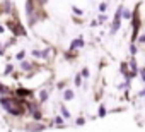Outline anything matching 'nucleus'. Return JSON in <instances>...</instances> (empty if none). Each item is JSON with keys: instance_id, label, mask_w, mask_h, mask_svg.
<instances>
[{"instance_id": "obj_38", "label": "nucleus", "mask_w": 145, "mask_h": 132, "mask_svg": "<svg viewBox=\"0 0 145 132\" xmlns=\"http://www.w3.org/2000/svg\"><path fill=\"white\" fill-rule=\"evenodd\" d=\"M4 31H5V28H4L2 24H0V33H4Z\"/></svg>"}, {"instance_id": "obj_24", "label": "nucleus", "mask_w": 145, "mask_h": 132, "mask_svg": "<svg viewBox=\"0 0 145 132\" xmlns=\"http://www.w3.org/2000/svg\"><path fill=\"white\" fill-rule=\"evenodd\" d=\"M131 19V9H123V21H130Z\"/></svg>"}, {"instance_id": "obj_7", "label": "nucleus", "mask_w": 145, "mask_h": 132, "mask_svg": "<svg viewBox=\"0 0 145 132\" xmlns=\"http://www.w3.org/2000/svg\"><path fill=\"white\" fill-rule=\"evenodd\" d=\"M61 100L63 101H72V100H75V91L72 89V88H65L61 91Z\"/></svg>"}, {"instance_id": "obj_27", "label": "nucleus", "mask_w": 145, "mask_h": 132, "mask_svg": "<svg viewBox=\"0 0 145 132\" xmlns=\"http://www.w3.org/2000/svg\"><path fill=\"white\" fill-rule=\"evenodd\" d=\"M68 50H72V51H77L79 50V45H77V38H74L70 41V46H68Z\"/></svg>"}, {"instance_id": "obj_28", "label": "nucleus", "mask_w": 145, "mask_h": 132, "mask_svg": "<svg viewBox=\"0 0 145 132\" xmlns=\"http://www.w3.org/2000/svg\"><path fill=\"white\" fill-rule=\"evenodd\" d=\"M77 45H79V50H82V48L86 46V40H84V36H82V34H79V36H77Z\"/></svg>"}, {"instance_id": "obj_13", "label": "nucleus", "mask_w": 145, "mask_h": 132, "mask_svg": "<svg viewBox=\"0 0 145 132\" xmlns=\"http://www.w3.org/2000/svg\"><path fill=\"white\" fill-rule=\"evenodd\" d=\"M106 115H108L106 105H104V103H99V106H97V118H104Z\"/></svg>"}, {"instance_id": "obj_4", "label": "nucleus", "mask_w": 145, "mask_h": 132, "mask_svg": "<svg viewBox=\"0 0 145 132\" xmlns=\"http://www.w3.org/2000/svg\"><path fill=\"white\" fill-rule=\"evenodd\" d=\"M14 94H16L17 98H24V100H34L36 91L31 89V88H26V86H17V88L14 89Z\"/></svg>"}, {"instance_id": "obj_23", "label": "nucleus", "mask_w": 145, "mask_h": 132, "mask_svg": "<svg viewBox=\"0 0 145 132\" xmlns=\"http://www.w3.org/2000/svg\"><path fill=\"white\" fill-rule=\"evenodd\" d=\"M70 9H72V14H75V16H84V11L80 9V7H77V5H70Z\"/></svg>"}, {"instance_id": "obj_31", "label": "nucleus", "mask_w": 145, "mask_h": 132, "mask_svg": "<svg viewBox=\"0 0 145 132\" xmlns=\"http://www.w3.org/2000/svg\"><path fill=\"white\" fill-rule=\"evenodd\" d=\"M128 88H131V84H128L126 81H125V82H120V84H116V89H118V91H123V89H128Z\"/></svg>"}, {"instance_id": "obj_2", "label": "nucleus", "mask_w": 145, "mask_h": 132, "mask_svg": "<svg viewBox=\"0 0 145 132\" xmlns=\"http://www.w3.org/2000/svg\"><path fill=\"white\" fill-rule=\"evenodd\" d=\"M5 26H7V29H9L16 38H19V36L27 38V36H29V34H27V29L22 26V22H19L17 16H16V19H7V21H5Z\"/></svg>"}, {"instance_id": "obj_6", "label": "nucleus", "mask_w": 145, "mask_h": 132, "mask_svg": "<svg viewBox=\"0 0 145 132\" xmlns=\"http://www.w3.org/2000/svg\"><path fill=\"white\" fill-rule=\"evenodd\" d=\"M50 94H51V89L50 88H43L38 91V103L39 105H44L48 100H50Z\"/></svg>"}, {"instance_id": "obj_11", "label": "nucleus", "mask_w": 145, "mask_h": 132, "mask_svg": "<svg viewBox=\"0 0 145 132\" xmlns=\"http://www.w3.org/2000/svg\"><path fill=\"white\" fill-rule=\"evenodd\" d=\"M77 57H79V51H72V50H67V51H63V58H65V60H68V62L75 60Z\"/></svg>"}, {"instance_id": "obj_18", "label": "nucleus", "mask_w": 145, "mask_h": 132, "mask_svg": "<svg viewBox=\"0 0 145 132\" xmlns=\"http://www.w3.org/2000/svg\"><path fill=\"white\" fill-rule=\"evenodd\" d=\"M86 122H87V118L80 115V117H77V118H75L74 125H75V127H84V125H86Z\"/></svg>"}, {"instance_id": "obj_12", "label": "nucleus", "mask_w": 145, "mask_h": 132, "mask_svg": "<svg viewBox=\"0 0 145 132\" xmlns=\"http://www.w3.org/2000/svg\"><path fill=\"white\" fill-rule=\"evenodd\" d=\"M10 94H14V91L9 86H5V84L0 82V96H10Z\"/></svg>"}, {"instance_id": "obj_25", "label": "nucleus", "mask_w": 145, "mask_h": 132, "mask_svg": "<svg viewBox=\"0 0 145 132\" xmlns=\"http://www.w3.org/2000/svg\"><path fill=\"white\" fill-rule=\"evenodd\" d=\"M67 84H68V81H67V79L58 81V82H56V89H58V91H63V89L67 88Z\"/></svg>"}, {"instance_id": "obj_5", "label": "nucleus", "mask_w": 145, "mask_h": 132, "mask_svg": "<svg viewBox=\"0 0 145 132\" xmlns=\"http://www.w3.org/2000/svg\"><path fill=\"white\" fill-rule=\"evenodd\" d=\"M48 129V123L44 122H36V120H31L24 125V130L26 132H44Z\"/></svg>"}, {"instance_id": "obj_16", "label": "nucleus", "mask_w": 145, "mask_h": 132, "mask_svg": "<svg viewBox=\"0 0 145 132\" xmlns=\"http://www.w3.org/2000/svg\"><path fill=\"white\" fill-rule=\"evenodd\" d=\"M128 71H130V65H128V62H126V60H123V62L120 63V74H121V76H125Z\"/></svg>"}, {"instance_id": "obj_20", "label": "nucleus", "mask_w": 145, "mask_h": 132, "mask_svg": "<svg viewBox=\"0 0 145 132\" xmlns=\"http://www.w3.org/2000/svg\"><path fill=\"white\" fill-rule=\"evenodd\" d=\"M97 21H99V26H104L106 22H109V17H108L106 14H101V12H99V16H97Z\"/></svg>"}, {"instance_id": "obj_19", "label": "nucleus", "mask_w": 145, "mask_h": 132, "mask_svg": "<svg viewBox=\"0 0 145 132\" xmlns=\"http://www.w3.org/2000/svg\"><path fill=\"white\" fill-rule=\"evenodd\" d=\"M14 71H16V65H14V63H7L5 69H4V76H9V74H12Z\"/></svg>"}, {"instance_id": "obj_3", "label": "nucleus", "mask_w": 145, "mask_h": 132, "mask_svg": "<svg viewBox=\"0 0 145 132\" xmlns=\"http://www.w3.org/2000/svg\"><path fill=\"white\" fill-rule=\"evenodd\" d=\"M123 9L125 5L120 4L118 9L114 11V16H113V21L109 22V36H114L120 29H121V22H123Z\"/></svg>"}, {"instance_id": "obj_32", "label": "nucleus", "mask_w": 145, "mask_h": 132, "mask_svg": "<svg viewBox=\"0 0 145 132\" xmlns=\"http://www.w3.org/2000/svg\"><path fill=\"white\" fill-rule=\"evenodd\" d=\"M31 55H33L34 58H43V51H41V50H38V48L31 50Z\"/></svg>"}, {"instance_id": "obj_14", "label": "nucleus", "mask_w": 145, "mask_h": 132, "mask_svg": "<svg viewBox=\"0 0 145 132\" xmlns=\"http://www.w3.org/2000/svg\"><path fill=\"white\" fill-rule=\"evenodd\" d=\"M60 115H61L65 120H67V118H72V113H70V110H68V108H67V105H63V103L60 105Z\"/></svg>"}, {"instance_id": "obj_34", "label": "nucleus", "mask_w": 145, "mask_h": 132, "mask_svg": "<svg viewBox=\"0 0 145 132\" xmlns=\"http://www.w3.org/2000/svg\"><path fill=\"white\" fill-rule=\"evenodd\" d=\"M138 76H140V81L145 84V67H140V71H138Z\"/></svg>"}, {"instance_id": "obj_37", "label": "nucleus", "mask_w": 145, "mask_h": 132, "mask_svg": "<svg viewBox=\"0 0 145 132\" xmlns=\"http://www.w3.org/2000/svg\"><path fill=\"white\" fill-rule=\"evenodd\" d=\"M138 98H145V88L138 91Z\"/></svg>"}, {"instance_id": "obj_1", "label": "nucleus", "mask_w": 145, "mask_h": 132, "mask_svg": "<svg viewBox=\"0 0 145 132\" xmlns=\"http://www.w3.org/2000/svg\"><path fill=\"white\" fill-rule=\"evenodd\" d=\"M140 7L142 2H137L133 11H131V19H130V26H131V36H130V43H137V38L140 36V29H142V16H140Z\"/></svg>"}, {"instance_id": "obj_17", "label": "nucleus", "mask_w": 145, "mask_h": 132, "mask_svg": "<svg viewBox=\"0 0 145 132\" xmlns=\"http://www.w3.org/2000/svg\"><path fill=\"white\" fill-rule=\"evenodd\" d=\"M82 81H84L82 74H80V72H77V74L74 76V84H75L77 88H80V86H82Z\"/></svg>"}, {"instance_id": "obj_22", "label": "nucleus", "mask_w": 145, "mask_h": 132, "mask_svg": "<svg viewBox=\"0 0 145 132\" xmlns=\"http://www.w3.org/2000/svg\"><path fill=\"white\" fill-rule=\"evenodd\" d=\"M128 51H130V55L137 57V53H138V46H137V43H130V46H128Z\"/></svg>"}, {"instance_id": "obj_36", "label": "nucleus", "mask_w": 145, "mask_h": 132, "mask_svg": "<svg viewBox=\"0 0 145 132\" xmlns=\"http://www.w3.org/2000/svg\"><path fill=\"white\" fill-rule=\"evenodd\" d=\"M97 26H99V21H97V19L91 21V28H97Z\"/></svg>"}, {"instance_id": "obj_26", "label": "nucleus", "mask_w": 145, "mask_h": 132, "mask_svg": "<svg viewBox=\"0 0 145 132\" xmlns=\"http://www.w3.org/2000/svg\"><path fill=\"white\" fill-rule=\"evenodd\" d=\"M72 21H74L77 26H82V24H84V19H82L80 16H75V14H72Z\"/></svg>"}, {"instance_id": "obj_29", "label": "nucleus", "mask_w": 145, "mask_h": 132, "mask_svg": "<svg viewBox=\"0 0 145 132\" xmlns=\"http://www.w3.org/2000/svg\"><path fill=\"white\" fill-rule=\"evenodd\" d=\"M24 58H26V50H19V51L16 53V60L21 62V60H24Z\"/></svg>"}, {"instance_id": "obj_15", "label": "nucleus", "mask_w": 145, "mask_h": 132, "mask_svg": "<svg viewBox=\"0 0 145 132\" xmlns=\"http://www.w3.org/2000/svg\"><path fill=\"white\" fill-rule=\"evenodd\" d=\"M108 7H109V2H108V0H103V2L97 5V11H99L101 14H106V12H108Z\"/></svg>"}, {"instance_id": "obj_21", "label": "nucleus", "mask_w": 145, "mask_h": 132, "mask_svg": "<svg viewBox=\"0 0 145 132\" xmlns=\"http://www.w3.org/2000/svg\"><path fill=\"white\" fill-rule=\"evenodd\" d=\"M41 51H43V60L50 62V57H51V48H50V46H46V48H43Z\"/></svg>"}, {"instance_id": "obj_33", "label": "nucleus", "mask_w": 145, "mask_h": 132, "mask_svg": "<svg viewBox=\"0 0 145 132\" xmlns=\"http://www.w3.org/2000/svg\"><path fill=\"white\" fill-rule=\"evenodd\" d=\"M137 45H145V33H140V36L137 38Z\"/></svg>"}, {"instance_id": "obj_8", "label": "nucleus", "mask_w": 145, "mask_h": 132, "mask_svg": "<svg viewBox=\"0 0 145 132\" xmlns=\"http://www.w3.org/2000/svg\"><path fill=\"white\" fill-rule=\"evenodd\" d=\"M29 115H31V118H33V120H36V122H44V113H43L41 106H39V108H36V110H33Z\"/></svg>"}, {"instance_id": "obj_35", "label": "nucleus", "mask_w": 145, "mask_h": 132, "mask_svg": "<svg viewBox=\"0 0 145 132\" xmlns=\"http://www.w3.org/2000/svg\"><path fill=\"white\" fill-rule=\"evenodd\" d=\"M4 55H5V46L0 43V57H4Z\"/></svg>"}, {"instance_id": "obj_30", "label": "nucleus", "mask_w": 145, "mask_h": 132, "mask_svg": "<svg viewBox=\"0 0 145 132\" xmlns=\"http://www.w3.org/2000/svg\"><path fill=\"white\" fill-rule=\"evenodd\" d=\"M80 74H82V77H84V79H89V77H91V69H89V67H82Z\"/></svg>"}, {"instance_id": "obj_10", "label": "nucleus", "mask_w": 145, "mask_h": 132, "mask_svg": "<svg viewBox=\"0 0 145 132\" xmlns=\"http://www.w3.org/2000/svg\"><path fill=\"white\" fill-rule=\"evenodd\" d=\"M128 65H130V71H131V72L138 74L140 67H138V62H137V57H133V55H131V58L128 60Z\"/></svg>"}, {"instance_id": "obj_9", "label": "nucleus", "mask_w": 145, "mask_h": 132, "mask_svg": "<svg viewBox=\"0 0 145 132\" xmlns=\"http://www.w3.org/2000/svg\"><path fill=\"white\" fill-rule=\"evenodd\" d=\"M53 123H55L56 129H67V122H65V118H63L61 115L53 117Z\"/></svg>"}]
</instances>
